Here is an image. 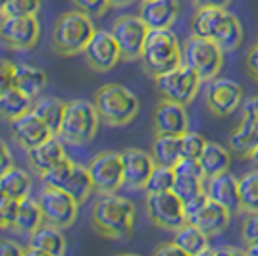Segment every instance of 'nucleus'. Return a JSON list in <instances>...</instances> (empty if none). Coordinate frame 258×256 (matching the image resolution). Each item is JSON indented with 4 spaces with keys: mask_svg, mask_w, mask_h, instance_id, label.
<instances>
[{
    "mask_svg": "<svg viewBox=\"0 0 258 256\" xmlns=\"http://www.w3.org/2000/svg\"><path fill=\"white\" fill-rule=\"evenodd\" d=\"M91 224L100 237L110 241L127 239L135 225V206L118 193L100 195L91 208Z\"/></svg>",
    "mask_w": 258,
    "mask_h": 256,
    "instance_id": "obj_1",
    "label": "nucleus"
},
{
    "mask_svg": "<svg viewBox=\"0 0 258 256\" xmlns=\"http://www.w3.org/2000/svg\"><path fill=\"white\" fill-rule=\"evenodd\" d=\"M191 33L218 43L224 52H233L243 43V25L227 8H197Z\"/></svg>",
    "mask_w": 258,
    "mask_h": 256,
    "instance_id": "obj_2",
    "label": "nucleus"
},
{
    "mask_svg": "<svg viewBox=\"0 0 258 256\" xmlns=\"http://www.w3.org/2000/svg\"><path fill=\"white\" fill-rule=\"evenodd\" d=\"M93 18L81 10H70L58 16L52 27V52L62 58H72L85 50L95 35Z\"/></svg>",
    "mask_w": 258,
    "mask_h": 256,
    "instance_id": "obj_3",
    "label": "nucleus"
},
{
    "mask_svg": "<svg viewBox=\"0 0 258 256\" xmlns=\"http://www.w3.org/2000/svg\"><path fill=\"white\" fill-rule=\"evenodd\" d=\"M145 72L152 79L183 64V48L172 29H151L141 52Z\"/></svg>",
    "mask_w": 258,
    "mask_h": 256,
    "instance_id": "obj_4",
    "label": "nucleus"
},
{
    "mask_svg": "<svg viewBox=\"0 0 258 256\" xmlns=\"http://www.w3.org/2000/svg\"><path fill=\"white\" fill-rule=\"evenodd\" d=\"M95 106L100 121L110 127H121L131 123L139 114V98L127 87L106 83L95 93Z\"/></svg>",
    "mask_w": 258,
    "mask_h": 256,
    "instance_id": "obj_5",
    "label": "nucleus"
},
{
    "mask_svg": "<svg viewBox=\"0 0 258 256\" xmlns=\"http://www.w3.org/2000/svg\"><path fill=\"white\" fill-rule=\"evenodd\" d=\"M98 125H100V116H98L95 102L74 98V100L66 102L58 137L64 141L66 145L83 147L95 139Z\"/></svg>",
    "mask_w": 258,
    "mask_h": 256,
    "instance_id": "obj_6",
    "label": "nucleus"
},
{
    "mask_svg": "<svg viewBox=\"0 0 258 256\" xmlns=\"http://www.w3.org/2000/svg\"><path fill=\"white\" fill-rule=\"evenodd\" d=\"M183 64L195 70L203 81H212L222 72L224 66V50L222 46L210 39L191 35L183 43Z\"/></svg>",
    "mask_w": 258,
    "mask_h": 256,
    "instance_id": "obj_7",
    "label": "nucleus"
},
{
    "mask_svg": "<svg viewBox=\"0 0 258 256\" xmlns=\"http://www.w3.org/2000/svg\"><path fill=\"white\" fill-rule=\"evenodd\" d=\"M41 179L44 185H54V187H60V189L68 191L72 197H76V201L79 204H83L89 199V195L95 193L87 166L83 168L68 156L64 160L58 162L52 170H48L44 175H41Z\"/></svg>",
    "mask_w": 258,
    "mask_h": 256,
    "instance_id": "obj_8",
    "label": "nucleus"
},
{
    "mask_svg": "<svg viewBox=\"0 0 258 256\" xmlns=\"http://www.w3.org/2000/svg\"><path fill=\"white\" fill-rule=\"evenodd\" d=\"M203 79L199 77V74L191 70L189 66H177L172 72L154 77V87L158 91V95L166 100H173L179 104H191L201 89Z\"/></svg>",
    "mask_w": 258,
    "mask_h": 256,
    "instance_id": "obj_9",
    "label": "nucleus"
},
{
    "mask_svg": "<svg viewBox=\"0 0 258 256\" xmlns=\"http://www.w3.org/2000/svg\"><path fill=\"white\" fill-rule=\"evenodd\" d=\"M37 201L43 210L44 224H50L60 229H68L76 224L81 204L68 191L54 185H44Z\"/></svg>",
    "mask_w": 258,
    "mask_h": 256,
    "instance_id": "obj_10",
    "label": "nucleus"
},
{
    "mask_svg": "<svg viewBox=\"0 0 258 256\" xmlns=\"http://www.w3.org/2000/svg\"><path fill=\"white\" fill-rule=\"evenodd\" d=\"M87 171L91 175L93 189L98 195L118 193L123 187V160H121V152H114V150L98 152V154H95L89 160Z\"/></svg>",
    "mask_w": 258,
    "mask_h": 256,
    "instance_id": "obj_11",
    "label": "nucleus"
},
{
    "mask_svg": "<svg viewBox=\"0 0 258 256\" xmlns=\"http://www.w3.org/2000/svg\"><path fill=\"white\" fill-rule=\"evenodd\" d=\"M145 208L149 220L160 229L175 231L187 222L185 204L173 191L147 193Z\"/></svg>",
    "mask_w": 258,
    "mask_h": 256,
    "instance_id": "obj_12",
    "label": "nucleus"
},
{
    "mask_svg": "<svg viewBox=\"0 0 258 256\" xmlns=\"http://www.w3.org/2000/svg\"><path fill=\"white\" fill-rule=\"evenodd\" d=\"M41 37L37 16H0V41L6 48L25 52L35 48Z\"/></svg>",
    "mask_w": 258,
    "mask_h": 256,
    "instance_id": "obj_13",
    "label": "nucleus"
},
{
    "mask_svg": "<svg viewBox=\"0 0 258 256\" xmlns=\"http://www.w3.org/2000/svg\"><path fill=\"white\" fill-rule=\"evenodd\" d=\"M149 27L147 23L141 20L139 16H119L112 23V35L116 37L121 50V58L123 60H141V52H143V44L149 35Z\"/></svg>",
    "mask_w": 258,
    "mask_h": 256,
    "instance_id": "obj_14",
    "label": "nucleus"
},
{
    "mask_svg": "<svg viewBox=\"0 0 258 256\" xmlns=\"http://www.w3.org/2000/svg\"><path fill=\"white\" fill-rule=\"evenodd\" d=\"M83 58L87 66L98 74H106L110 70H114L119 64V60H123L116 37L112 35V31H104V29L95 31L83 50Z\"/></svg>",
    "mask_w": 258,
    "mask_h": 256,
    "instance_id": "obj_15",
    "label": "nucleus"
},
{
    "mask_svg": "<svg viewBox=\"0 0 258 256\" xmlns=\"http://www.w3.org/2000/svg\"><path fill=\"white\" fill-rule=\"evenodd\" d=\"M243 104V89L229 77H214L206 87V110L216 117L231 116Z\"/></svg>",
    "mask_w": 258,
    "mask_h": 256,
    "instance_id": "obj_16",
    "label": "nucleus"
},
{
    "mask_svg": "<svg viewBox=\"0 0 258 256\" xmlns=\"http://www.w3.org/2000/svg\"><path fill=\"white\" fill-rule=\"evenodd\" d=\"M258 147V96H250L241 104V121L229 135V149L245 156Z\"/></svg>",
    "mask_w": 258,
    "mask_h": 256,
    "instance_id": "obj_17",
    "label": "nucleus"
},
{
    "mask_svg": "<svg viewBox=\"0 0 258 256\" xmlns=\"http://www.w3.org/2000/svg\"><path fill=\"white\" fill-rule=\"evenodd\" d=\"M123 160V187L129 191H145L156 162L151 152L141 149H125L121 152Z\"/></svg>",
    "mask_w": 258,
    "mask_h": 256,
    "instance_id": "obj_18",
    "label": "nucleus"
},
{
    "mask_svg": "<svg viewBox=\"0 0 258 256\" xmlns=\"http://www.w3.org/2000/svg\"><path fill=\"white\" fill-rule=\"evenodd\" d=\"M152 129L154 135H183L185 131H189V116L185 104L162 98L152 114Z\"/></svg>",
    "mask_w": 258,
    "mask_h": 256,
    "instance_id": "obj_19",
    "label": "nucleus"
},
{
    "mask_svg": "<svg viewBox=\"0 0 258 256\" xmlns=\"http://www.w3.org/2000/svg\"><path fill=\"white\" fill-rule=\"evenodd\" d=\"M68 250V241L60 227L43 224L29 235V246L23 256H64Z\"/></svg>",
    "mask_w": 258,
    "mask_h": 256,
    "instance_id": "obj_20",
    "label": "nucleus"
},
{
    "mask_svg": "<svg viewBox=\"0 0 258 256\" xmlns=\"http://www.w3.org/2000/svg\"><path fill=\"white\" fill-rule=\"evenodd\" d=\"M10 131L16 143L25 150L41 145L44 139H48L52 135L50 129L44 125V121L33 110L25 112L20 117H16L14 121H10Z\"/></svg>",
    "mask_w": 258,
    "mask_h": 256,
    "instance_id": "obj_21",
    "label": "nucleus"
},
{
    "mask_svg": "<svg viewBox=\"0 0 258 256\" xmlns=\"http://www.w3.org/2000/svg\"><path fill=\"white\" fill-rule=\"evenodd\" d=\"M231 214L233 212L229 208L208 199L201 208H197L193 214L187 216V222L203 229L208 237H214L227 229V225L231 222Z\"/></svg>",
    "mask_w": 258,
    "mask_h": 256,
    "instance_id": "obj_22",
    "label": "nucleus"
},
{
    "mask_svg": "<svg viewBox=\"0 0 258 256\" xmlns=\"http://www.w3.org/2000/svg\"><path fill=\"white\" fill-rule=\"evenodd\" d=\"M205 191L210 201L220 203L222 206L229 208L231 212H239L241 210V203H239V179H237L235 175H231L229 171L218 173V175H212V177H206Z\"/></svg>",
    "mask_w": 258,
    "mask_h": 256,
    "instance_id": "obj_23",
    "label": "nucleus"
},
{
    "mask_svg": "<svg viewBox=\"0 0 258 256\" xmlns=\"http://www.w3.org/2000/svg\"><path fill=\"white\" fill-rule=\"evenodd\" d=\"M64 141L60 139L58 135H50L48 139H44L41 145L33 147V149L27 150V158H29V164L35 170V173L41 177L44 175L48 170H52L54 166L60 160H64L66 156V149H64Z\"/></svg>",
    "mask_w": 258,
    "mask_h": 256,
    "instance_id": "obj_24",
    "label": "nucleus"
},
{
    "mask_svg": "<svg viewBox=\"0 0 258 256\" xmlns=\"http://www.w3.org/2000/svg\"><path fill=\"white\" fill-rule=\"evenodd\" d=\"M179 14L177 0H143L139 18L149 29H170Z\"/></svg>",
    "mask_w": 258,
    "mask_h": 256,
    "instance_id": "obj_25",
    "label": "nucleus"
},
{
    "mask_svg": "<svg viewBox=\"0 0 258 256\" xmlns=\"http://www.w3.org/2000/svg\"><path fill=\"white\" fill-rule=\"evenodd\" d=\"M43 224V210L39 206V201H33L31 197H25L22 201H18L10 229H14L16 233L20 235H31L37 227H41Z\"/></svg>",
    "mask_w": 258,
    "mask_h": 256,
    "instance_id": "obj_26",
    "label": "nucleus"
},
{
    "mask_svg": "<svg viewBox=\"0 0 258 256\" xmlns=\"http://www.w3.org/2000/svg\"><path fill=\"white\" fill-rule=\"evenodd\" d=\"M208 239L210 237L203 229H199L197 225L185 222L179 229H175V235H173L172 241L181 248L183 254L201 256L210 252V241Z\"/></svg>",
    "mask_w": 258,
    "mask_h": 256,
    "instance_id": "obj_27",
    "label": "nucleus"
},
{
    "mask_svg": "<svg viewBox=\"0 0 258 256\" xmlns=\"http://www.w3.org/2000/svg\"><path fill=\"white\" fill-rule=\"evenodd\" d=\"M151 154L158 166L173 168L181 160V135H160L156 133L151 145Z\"/></svg>",
    "mask_w": 258,
    "mask_h": 256,
    "instance_id": "obj_28",
    "label": "nucleus"
},
{
    "mask_svg": "<svg viewBox=\"0 0 258 256\" xmlns=\"http://www.w3.org/2000/svg\"><path fill=\"white\" fill-rule=\"evenodd\" d=\"M31 110L43 119L44 125L50 129L52 135H58L62 117H64L66 100L56 98V96H43V98H37L33 102Z\"/></svg>",
    "mask_w": 258,
    "mask_h": 256,
    "instance_id": "obj_29",
    "label": "nucleus"
},
{
    "mask_svg": "<svg viewBox=\"0 0 258 256\" xmlns=\"http://www.w3.org/2000/svg\"><path fill=\"white\" fill-rule=\"evenodd\" d=\"M14 87H18L22 93H25L31 98L43 93L46 87V74L43 70L29 64H16V77H14Z\"/></svg>",
    "mask_w": 258,
    "mask_h": 256,
    "instance_id": "obj_30",
    "label": "nucleus"
},
{
    "mask_svg": "<svg viewBox=\"0 0 258 256\" xmlns=\"http://www.w3.org/2000/svg\"><path fill=\"white\" fill-rule=\"evenodd\" d=\"M199 162H201V166L205 170L206 177H212V175H218V173H224V171L229 170L231 154H229V150L224 145L206 141L205 150H203Z\"/></svg>",
    "mask_w": 258,
    "mask_h": 256,
    "instance_id": "obj_31",
    "label": "nucleus"
},
{
    "mask_svg": "<svg viewBox=\"0 0 258 256\" xmlns=\"http://www.w3.org/2000/svg\"><path fill=\"white\" fill-rule=\"evenodd\" d=\"M33 106V98L22 93L18 87H12L4 95H0V117L6 121H14L16 117L29 112Z\"/></svg>",
    "mask_w": 258,
    "mask_h": 256,
    "instance_id": "obj_32",
    "label": "nucleus"
},
{
    "mask_svg": "<svg viewBox=\"0 0 258 256\" xmlns=\"http://www.w3.org/2000/svg\"><path fill=\"white\" fill-rule=\"evenodd\" d=\"M31 185V175L25 170H22V168H18V166H12L10 170L0 177V187L10 195L12 199H16V201H22L25 197H29Z\"/></svg>",
    "mask_w": 258,
    "mask_h": 256,
    "instance_id": "obj_33",
    "label": "nucleus"
},
{
    "mask_svg": "<svg viewBox=\"0 0 258 256\" xmlns=\"http://www.w3.org/2000/svg\"><path fill=\"white\" fill-rule=\"evenodd\" d=\"M239 203L241 210L258 212V168L247 171L239 179Z\"/></svg>",
    "mask_w": 258,
    "mask_h": 256,
    "instance_id": "obj_34",
    "label": "nucleus"
},
{
    "mask_svg": "<svg viewBox=\"0 0 258 256\" xmlns=\"http://www.w3.org/2000/svg\"><path fill=\"white\" fill-rule=\"evenodd\" d=\"M173 183H175V171L170 166H158L151 173V179L147 183L145 191L147 193H164V191H172Z\"/></svg>",
    "mask_w": 258,
    "mask_h": 256,
    "instance_id": "obj_35",
    "label": "nucleus"
},
{
    "mask_svg": "<svg viewBox=\"0 0 258 256\" xmlns=\"http://www.w3.org/2000/svg\"><path fill=\"white\" fill-rule=\"evenodd\" d=\"M183 204L193 201L195 197H199L201 193H205V179H197V177H185V175H175V183L172 189Z\"/></svg>",
    "mask_w": 258,
    "mask_h": 256,
    "instance_id": "obj_36",
    "label": "nucleus"
},
{
    "mask_svg": "<svg viewBox=\"0 0 258 256\" xmlns=\"http://www.w3.org/2000/svg\"><path fill=\"white\" fill-rule=\"evenodd\" d=\"M206 139L201 133L185 131L181 135V158H201Z\"/></svg>",
    "mask_w": 258,
    "mask_h": 256,
    "instance_id": "obj_37",
    "label": "nucleus"
},
{
    "mask_svg": "<svg viewBox=\"0 0 258 256\" xmlns=\"http://www.w3.org/2000/svg\"><path fill=\"white\" fill-rule=\"evenodd\" d=\"M41 0H8L0 16H37Z\"/></svg>",
    "mask_w": 258,
    "mask_h": 256,
    "instance_id": "obj_38",
    "label": "nucleus"
},
{
    "mask_svg": "<svg viewBox=\"0 0 258 256\" xmlns=\"http://www.w3.org/2000/svg\"><path fill=\"white\" fill-rule=\"evenodd\" d=\"M18 201L12 199L8 193L0 187V229H10Z\"/></svg>",
    "mask_w": 258,
    "mask_h": 256,
    "instance_id": "obj_39",
    "label": "nucleus"
},
{
    "mask_svg": "<svg viewBox=\"0 0 258 256\" xmlns=\"http://www.w3.org/2000/svg\"><path fill=\"white\" fill-rule=\"evenodd\" d=\"M72 2L77 10H81L91 18H100L112 8L110 0H72Z\"/></svg>",
    "mask_w": 258,
    "mask_h": 256,
    "instance_id": "obj_40",
    "label": "nucleus"
},
{
    "mask_svg": "<svg viewBox=\"0 0 258 256\" xmlns=\"http://www.w3.org/2000/svg\"><path fill=\"white\" fill-rule=\"evenodd\" d=\"M241 239L245 241V245L258 243V212H247L241 224Z\"/></svg>",
    "mask_w": 258,
    "mask_h": 256,
    "instance_id": "obj_41",
    "label": "nucleus"
},
{
    "mask_svg": "<svg viewBox=\"0 0 258 256\" xmlns=\"http://www.w3.org/2000/svg\"><path fill=\"white\" fill-rule=\"evenodd\" d=\"M14 77H16V64L8 60H0V95H4L14 87Z\"/></svg>",
    "mask_w": 258,
    "mask_h": 256,
    "instance_id": "obj_42",
    "label": "nucleus"
},
{
    "mask_svg": "<svg viewBox=\"0 0 258 256\" xmlns=\"http://www.w3.org/2000/svg\"><path fill=\"white\" fill-rule=\"evenodd\" d=\"M245 66H247L248 77L258 83V44L250 46V50L247 52V58H245Z\"/></svg>",
    "mask_w": 258,
    "mask_h": 256,
    "instance_id": "obj_43",
    "label": "nucleus"
},
{
    "mask_svg": "<svg viewBox=\"0 0 258 256\" xmlns=\"http://www.w3.org/2000/svg\"><path fill=\"white\" fill-rule=\"evenodd\" d=\"M14 166V158H12V152L8 149V145L0 139V177L6 173Z\"/></svg>",
    "mask_w": 258,
    "mask_h": 256,
    "instance_id": "obj_44",
    "label": "nucleus"
},
{
    "mask_svg": "<svg viewBox=\"0 0 258 256\" xmlns=\"http://www.w3.org/2000/svg\"><path fill=\"white\" fill-rule=\"evenodd\" d=\"M25 252V248L22 245H18L16 241H8V239H0V256L8 254H22Z\"/></svg>",
    "mask_w": 258,
    "mask_h": 256,
    "instance_id": "obj_45",
    "label": "nucleus"
},
{
    "mask_svg": "<svg viewBox=\"0 0 258 256\" xmlns=\"http://www.w3.org/2000/svg\"><path fill=\"white\" fill-rule=\"evenodd\" d=\"M197 8H227L231 0H193Z\"/></svg>",
    "mask_w": 258,
    "mask_h": 256,
    "instance_id": "obj_46",
    "label": "nucleus"
},
{
    "mask_svg": "<svg viewBox=\"0 0 258 256\" xmlns=\"http://www.w3.org/2000/svg\"><path fill=\"white\" fill-rule=\"evenodd\" d=\"M154 254H156V256H162V254H179V256H181L183 250L175 245L173 241H170V243H164V245L156 246V248H154Z\"/></svg>",
    "mask_w": 258,
    "mask_h": 256,
    "instance_id": "obj_47",
    "label": "nucleus"
},
{
    "mask_svg": "<svg viewBox=\"0 0 258 256\" xmlns=\"http://www.w3.org/2000/svg\"><path fill=\"white\" fill-rule=\"evenodd\" d=\"M208 254H245V250L233 248V246H220V248H210Z\"/></svg>",
    "mask_w": 258,
    "mask_h": 256,
    "instance_id": "obj_48",
    "label": "nucleus"
},
{
    "mask_svg": "<svg viewBox=\"0 0 258 256\" xmlns=\"http://www.w3.org/2000/svg\"><path fill=\"white\" fill-rule=\"evenodd\" d=\"M110 2H112V8H125L133 0H110Z\"/></svg>",
    "mask_w": 258,
    "mask_h": 256,
    "instance_id": "obj_49",
    "label": "nucleus"
},
{
    "mask_svg": "<svg viewBox=\"0 0 258 256\" xmlns=\"http://www.w3.org/2000/svg\"><path fill=\"white\" fill-rule=\"evenodd\" d=\"M245 254L258 256V243H250V245H247V248H245Z\"/></svg>",
    "mask_w": 258,
    "mask_h": 256,
    "instance_id": "obj_50",
    "label": "nucleus"
},
{
    "mask_svg": "<svg viewBox=\"0 0 258 256\" xmlns=\"http://www.w3.org/2000/svg\"><path fill=\"white\" fill-rule=\"evenodd\" d=\"M247 158H248V160H250V164H252L254 168H258V147H256V149H254V150H252L250 154H248Z\"/></svg>",
    "mask_w": 258,
    "mask_h": 256,
    "instance_id": "obj_51",
    "label": "nucleus"
},
{
    "mask_svg": "<svg viewBox=\"0 0 258 256\" xmlns=\"http://www.w3.org/2000/svg\"><path fill=\"white\" fill-rule=\"evenodd\" d=\"M6 2H8V0H0V14H2V10H4V6H6Z\"/></svg>",
    "mask_w": 258,
    "mask_h": 256,
    "instance_id": "obj_52",
    "label": "nucleus"
},
{
    "mask_svg": "<svg viewBox=\"0 0 258 256\" xmlns=\"http://www.w3.org/2000/svg\"><path fill=\"white\" fill-rule=\"evenodd\" d=\"M256 44H258V39H256Z\"/></svg>",
    "mask_w": 258,
    "mask_h": 256,
    "instance_id": "obj_53",
    "label": "nucleus"
}]
</instances>
